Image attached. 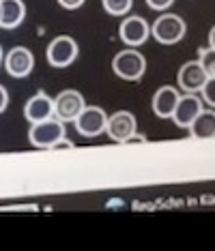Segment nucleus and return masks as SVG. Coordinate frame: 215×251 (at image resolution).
Masks as SVG:
<instances>
[{
    "label": "nucleus",
    "mask_w": 215,
    "mask_h": 251,
    "mask_svg": "<svg viewBox=\"0 0 215 251\" xmlns=\"http://www.w3.org/2000/svg\"><path fill=\"white\" fill-rule=\"evenodd\" d=\"M112 71H114L121 79L138 82L146 71V60L135 48L123 50V52H118L114 56V60H112Z\"/></svg>",
    "instance_id": "1"
},
{
    "label": "nucleus",
    "mask_w": 215,
    "mask_h": 251,
    "mask_svg": "<svg viewBox=\"0 0 215 251\" xmlns=\"http://www.w3.org/2000/svg\"><path fill=\"white\" fill-rule=\"evenodd\" d=\"M60 138H65V123H60L54 116L32 123L30 131H28V140L37 148H52Z\"/></svg>",
    "instance_id": "2"
},
{
    "label": "nucleus",
    "mask_w": 215,
    "mask_h": 251,
    "mask_svg": "<svg viewBox=\"0 0 215 251\" xmlns=\"http://www.w3.org/2000/svg\"><path fill=\"white\" fill-rule=\"evenodd\" d=\"M185 22L174 13H163L155 20V24L151 26V32L153 37L157 39L160 43L163 45H170V43H177L185 37Z\"/></svg>",
    "instance_id": "3"
},
{
    "label": "nucleus",
    "mask_w": 215,
    "mask_h": 251,
    "mask_svg": "<svg viewBox=\"0 0 215 251\" xmlns=\"http://www.w3.org/2000/svg\"><path fill=\"white\" fill-rule=\"evenodd\" d=\"M73 123H76V129L80 135H84V138H97L99 133L106 131L108 116L97 105H84V110L78 114V118Z\"/></svg>",
    "instance_id": "4"
},
{
    "label": "nucleus",
    "mask_w": 215,
    "mask_h": 251,
    "mask_svg": "<svg viewBox=\"0 0 215 251\" xmlns=\"http://www.w3.org/2000/svg\"><path fill=\"white\" fill-rule=\"evenodd\" d=\"M45 56H48V62L52 67H56V69H65V67H69L71 62L78 58V43L73 41L71 37L60 35L48 45Z\"/></svg>",
    "instance_id": "5"
},
{
    "label": "nucleus",
    "mask_w": 215,
    "mask_h": 251,
    "mask_svg": "<svg viewBox=\"0 0 215 251\" xmlns=\"http://www.w3.org/2000/svg\"><path fill=\"white\" fill-rule=\"evenodd\" d=\"M84 97L78 90H63L58 97L54 99V116L58 118L60 123H71L78 118V114L84 110Z\"/></svg>",
    "instance_id": "6"
},
{
    "label": "nucleus",
    "mask_w": 215,
    "mask_h": 251,
    "mask_svg": "<svg viewBox=\"0 0 215 251\" xmlns=\"http://www.w3.org/2000/svg\"><path fill=\"white\" fill-rule=\"evenodd\" d=\"M135 127H138L135 116L132 112H127V110H121V112L112 114V116L108 118V123H106L108 135H110L114 142H125L127 138H132V135L135 133Z\"/></svg>",
    "instance_id": "7"
},
{
    "label": "nucleus",
    "mask_w": 215,
    "mask_h": 251,
    "mask_svg": "<svg viewBox=\"0 0 215 251\" xmlns=\"http://www.w3.org/2000/svg\"><path fill=\"white\" fill-rule=\"evenodd\" d=\"M151 35V26L149 22L144 18H140V15H132V18H127L125 22L121 24L118 28V37H121L123 43L127 45H142L146 39Z\"/></svg>",
    "instance_id": "8"
},
{
    "label": "nucleus",
    "mask_w": 215,
    "mask_h": 251,
    "mask_svg": "<svg viewBox=\"0 0 215 251\" xmlns=\"http://www.w3.org/2000/svg\"><path fill=\"white\" fill-rule=\"evenodd\" d=\"M2 62H4V69H7L9 75L26 77V75H30L32 67H35V56H32V52L26 48H13L7 56H4Z\"/></svg>",
    "instance_id": "9"
},
{
    "label": "nucleus",
    "mask_w": 215,
    "mask_h": 251,
    "mask_svg": "<svg viewBox=\"0 0 215 251\" xmlns=\"http://www.w3.org/2000/svg\"><path fill=\"white\" fill-rule=\"evenodd\" d=\"M202 112V99L200 97H196L194 93H188L183 97H179L177 101V107H174L172 112V121L179 125V127H189L191 123H194V118L198 116V114Z\"/></svg>",
    "instance_id": "10"
},
{
    "label": "nucleus",
    "mask_w": 215,
    "mask_h": 251,
    "mask_svg": "<svg viewBox=\"0 0 215 251\" xmlns=\"http://www.w3.org/2000/svg\"><path fill=\"white\" fill-rule=\"evenodd\" d=\"M24 116L28 123H39V121H45V118H52L54 116V99L48 93L39 90V93H35L26 101Z\"/></svg>",
    "instance_id": "11"
},
{
    "label": "nucleus",
    "mask_w": 215,
    "mask_h": 251,
    "mask_svg": "<svg viewBox=\"0 0 215 251\" xmlns=\"http://www.w3.org/2000/svg\"><path fill=\"white\" fill-rule=\"evenodd\" d=\"M207 73L205 69L200 67V62L198 60H189L185 62L183 67L179 69V75H177V82L181 90H185V93H198V90L202 88V84L207 82Z\"/></svg>",
    "instance_id": "12"
},
{
    "label": "nucleus",
    "mask_w": 215,
    "mask_h": 251,
    "mask_svg": "<svg viewBox=\"0 0 215 251\" xmlns=\"http://www.w3.org/2000/svg\"><path fill=\"white\" fill-rule=\"evenodd\" d=\"M179 90L172 88V86H161L153 95V112L157 114L160 118H170L174 107H177V101H179Z\"/></svg>",
    "instance_id": "13"
},
{
    "label": "nucleus",
    "mask_w": 215,
    "mask_h": 251,
    "mask_svg": "<svg viewBox=\"0 0 215 251\" xmlns=\"http://www.w3.org/2000/svg\"><path fill=\"white\" fill-rule=\"evenodd\" d=\"M26 7L22 0H0V28H15L22 24Z\"/></svg>",
    "instance_id": "14"
},
{
    "label": "nucleus",
    "mask_w": 215,
    "mask_h": 251,
    "mask_svg": "<svg viewBox=\"0 0 215 251\" xmlns=\"http://www.w3.org/2000/svg\"><path fill=\"white\" fill-rule=\"evenodd\" d=\"M189 133L198 140H209L215 138V112L213 110H202L189 125Z\"/></svg>",
    "instance_id": "15"
},
{
    "label": "nucleus",
    "mask_w": 215,
    "mask_h": 251,
    "mask_svg": "<svg viewBox=\"0 0 215 251\" xmlns=\"http://www.w3.org/2000/svg\"><path fill=\"white\" fill-rule=\"evenodd\" d=\"M132 2L134 0H104V9L108 11L110 15H125L129 9H132Z\"/></svg>",
    "instance_id": "16"
},
{
    "label": "nucleus",
    "mask_w": 215,
    "mask_h": 251,
    "mask_svg": "<svg viewBox=\"0 0 215 251\" xmlns=\"http://www.w3.org/2000/svg\"><path fill=\"white\" fill-rule=\"evenodd\" d=\"M200 67L205 69L209 77H215V48H207L200 50Z\"/></svg>",
    "instance_id": "17"
},
{
    "label": "nucleus",
    "mask_w": 215,
    "mask_h": 251,
    "mask_svg": "<svg viewBox=\"0 0 215 251\" xmlns=\"http://www.w3.org/2000/svg\"><path fill=\"white\" fill-rule=\"evenodd\" d=\"M202 99L207 101L209 105L215 107V77H207V82L202 84Z\"/></svg>",
    "instance_id": "18"
},
{
    "label": "nucleus",
    "mask_w": 215,
    "mask_h": 251,
    "mask_svg": "<svg viewBox=\"0 0 215 251\" xmlns=\"http://www.w3.org/2000/svg\"><path fill=\"white\" fill-rule=\"evenodd\" d=\"M172 2L174 0H146V4H149L151 9H155V11H166Z\"/></svg>",
    "instance_id": "19"
},
{
    "label": "nucleus",
    "mask_w": 215,
    "mask_h": 251,
    "mask_svg": "<svg viewBox=\"0 0 215 251\" xmlns=\"http://www.w3.org/2000/svg\"><path fill=\"white\" fill-rule=\"evenodd\" d=\"M7 105H9V93H7V88L0 84V114L7 110Z\"/></svg>",
    "instance_id": "20"
},
{
    "label": "nucleus",
    "mask_w": 215,
    "mask_h": 251,
    "mask_svg": "<svg viewBox=\"0 0 215 251\" xmlns=\"http://www.w3.org/2000/svg\"><path fill=\"white\" fill-rule=\"evenodd\" d=\"M58 4L65 9H78L84 4V0H58Z\"/></svg>",
    "instance_id": "21"
},
{
    "label": "nucleus",
    "mask_w": 215,
    "mask_h": 251,
    "mask_svg": "<svg viewBox=\"0 0 215 251\" xmlns=\"http://www.w3.org/2000/svg\"><path fill=\"white\" fill-rule=\"evenodd\" d=\"M60 148H73V142L67 140V138H60V140L52 146V151H60Z\"/></svg>",
    "instance_id": "22"
},
{
    "label": "nucleus",
    "mask_w": 215,
    "mask_h": 251,
    "mask_svg": "<svg viewBox=\"0 0 215 251\" xmlns=\"http://www.w3.org/2000/svg\"><path fill=\"white\" fill-rule=\"evenodd\" d=\"M209 43H211V48H215V26L211 28V32H209Z\"/></svg>",
    "instance_id": "23"
},
{
    "label": "nucleus",
    "mask_w": 215,
    "mask_h": 251,
    "mask_svg": "<svg viewBox=\"0 0 215 251\" xmlns=\"http://www.w3.org/2000/svg\"><path fill=\"white\" fill-rule=\"evenodd\" d=\"M0 65H2V48H0Z\"/></svg>",
    "instance_id": "24"
}]
</instances>
